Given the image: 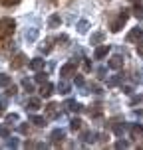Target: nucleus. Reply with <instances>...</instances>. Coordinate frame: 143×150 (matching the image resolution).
Wrapping results in <instances>:
<instances>
[{"instance_id":"1","label":"nucleus","mask_w":143,"mask_h":150,"mask_svg":"<svg viewBox=\"0 0 143 150\" xmlns=\"http://www.w3.org/2000/svg\"><path fill=\"white\" fill-rule=\"evenodd\" d=\"M14 30H16V22L12 18H0V50L4 47V44H8Z\"/></svg>"},{"instance_id":"2","label":"nucleus","mask_w":143,"mask_h":150,"mask_svg":"<svg viewBox=\"0 0 143 150\" xmlns=\"http://www.w3.org/2000/svg\"><path fill=\"white\" fill-rule=\"evenodd\" d=\"M129 18V10H119V14H117V18L111 22V32H119L123 26H125V22H127Z\"/></svg>"},{"instance_id":"3","label":"nucleus","mask_w":143,"mask_h":150,"mask_svg":"<svg viewBox=\"0 0 143 150\" xmlns=\"http://www.w3.org/2000/svg\"><path fill=\"white\" fill-rule=\"evenodd\" d=\"M24 63H28V61H26V55H24V53H18L14 59L10 61V67H12V69H20Z\"/></svg>"},{"instance_id":"4","label":"nucleus","mask_w":143,"mask_h":150,"mask_svg":"<svg viewBox=\"0 0 143 150\" xmlns=\"http://www.w3.org/2000/svg\"><path fill=\"white\" fill-rule=\"evenodd\" d=\"M52 93H54V85L52 83H42V87H40V95L44 99H48V97H52Z\"/></svg>"},{"instance_id":"5","label":"nucleus","mask_w":143,"mask_h":150,"mask_svg":"<svg viewBox=\"0 0 143 150\" xmlns=\"http://www.w3.org/2000/svg\"><path fill=\"white\" fill-rule=\"evenodd\" d=\"M107 67H111V69H121V67H123V57H121V55H113L111 59L107 61Z\"/></svg>"},{"instance_id":"6","label":"nucleus","mask_w":143,"mask_h":150,"mask_svg":"<svg viewBox=\"0 0 143 150\" xmlns=\"http://www.w3.org/2000/svg\"><path fill=\"white\" fill-rule=\"evenodd\" d=\"M72 73H75V63H74V61L66 63V65L60 69V75H62V77H70Z\"/></svg>"},{"instance_id":"7","label":"nucleus","mask_w":143,"mask_h":150,"mask_svg":"<svg viewBox=\"0 0 143 150\" xmlns=\"http://www.w3.org/2000/svg\"><path fill=\"white\" fill-rule=\"evenodd\" d=\"M131 138L133 140H141L143 138V125H133L131 127Z\"/></svg>"},{"instance_id":"8","label":"nucleus","mask_w":143,"mask_h":150,"mask_svg":"<svg viewBox=\"0 0 143 150\" xmlns=\"http://www.w3.org/2000/svg\"><path fill=\"white\" fill-rule=\"evenodd\" d=\"M107 52H109V45H99L98 50L93 52V57H96V59H103L107 55Z\"/></svg>"},{"instance_id":"9","label":"nucleus","mask_w":143,"mask_h":150,"mask_svg":"<svg viewBox=\"0 0 143 150\" xmlns=\"http://www.w3.org/2000/svg\"><path fill=\"white\" fill-rule=\"evenodd\" d=\"M137 38H139V40H143V28H139V26H137L133 32H129L127 42H133V40H137Z\"/></svg>"},{"instance_id":"10","label":"nucleus","mask_w":143,"mask_h":150,"mask_svg":"<svg viewBox=\"0 0 143 150\" xmlns=\"http://www.w3.org/2000/svg\"><path fill=\"white\" fill-rule=\"evenodd\" d=\"M28 67H30V69H34V71H40V69L44 67V59H40V57L32 59L30 63H28Z\"/></svg>"},{"instance_id":"11","label":"nucleus","mask_w":143,"mask_h":150,"mask_svg":"<svg viewBox=\"0 0 143 150\" xmlns=\"http://www.w3.org/2000/svg\"><path fill=\"white\" fill-rule=\"evenodd\" d=\"M40 99H28V103H26V109H30V111H38V109H40Z\"/></svg>"},{"instance_id":"12","label":"nucleus","mask_w":143,"mask_h":150,"mask_svg":"<svg viewBox=\"0 0 143 150\" xmlns=\"http://www.w3.org/2000/svg\"><path fill=\"white\" fill-rule=\"evenodd\" d=\"M64 136H66L64 130H54V132H52V142L54 144H60L62 140H64Z\"/></svg>"},{"instance_id":"13","label":"nucleus","mask_w":143,"mask_h":150,"mask_svg":"<svg viewBox=\"0 0 143 150\" xmlns=\"http://www.w3.org/2000/svg\"><path fill=\"white\" fill-rule=\"evenodd\" d=\"M60 24H62V18H60V16H58V14L50 16V20H48V26H50V28H58Z\"/></svg>"},{"instance_id":"14","label":"nucleus","mask_w":143,"mask_h":150,"mask_svg":"<svg viewBox=\"0 0 143 150\" xmlns=\"http://www.w3.org/2000/svg\"><path fill=\"white\" fill-rule=\"evenodd\" d=\"M82 140H86V142H93V140H96V132H90V130L82 132Z\"/></svg>"},{"instance_id":"15","label":"nucleus","mask_w":143,"mask_h":150,"mask_svg":"<svg viewBox=\"0 0 143 150\" xmlns=\"http://www.w3.org/2000/svg\"><path fill=\"white\" fill-rule=\"evenodd\" d=\"M70 128H72V130H80V128H82V119H72L70 120Z\"/></svg>"},{"instance_id":"16","label":"nucleus","mask_w":143,"mask_h":150,"mask_svg":"<svg viewBox=\"0 0 143 150\" xmlns=\"http://www.w3.org/2000/svg\"><path fill=\"white\" fill-rule=\"evenodd\" d=\"M133 16H135L137 20H143V6L141 4H135V8H133Z\"/></svg>"},{"instance_id":"17","label":"nucleus","mask_w":143,"mask_h":150,"mask_svg":"<svg viewBox=\"0 0 143 150\" xmlns=\"http://www.w3.org/2000/svg\"><path fill=\"white\" fill-rule=\"evenodd\" d=\"M34 79H36V81L40 83V85H42V83H46V81H48V73H44V71H38Z\"/></svg>"},{"instance_id":"18","label":"nucleus","mask_w":143,"mask_h":150,"mask_svg":"<svg viewBox=\"0 0 143 150\" xmlns=\"http://www.w3.org/2000/svg\"><path fill=\"white\" fill-rule=\"evenodd\" d=\"M10 85V75L0 73V87H8Z\"/></svg>"},{"instance_id":"19","label":"nucleus","mask_w":143,"mask_h":150,"mask_svg":"<svg viewBox=\"0 0 143 150\" xmlns=\"http://www.w3.org/2000/svg\"><path fill=\"white\" fill-rule=\"evenodd\" d=\"M30 120L36 127H46V119H42V117H30Z\"/></svg>"},{"instance_id":"20","label":"nucleus","mask_w":143,"mask_h":150,"mask_svg":"<svg viewBox=\"0 0 143 150\" xmlns=\"http://www.w3.org/2000/svg\"><path fill=\"white\" fill-rule=\"evenodd\" d=\"M56 103H50V105L46 107V111H48V115H52V117H58V112H56Z\"/></svg>"},{"instance_id":"21","label":"nucleus","mask_w":143,"mask_h":150,"mask_svg":"<svg viewBox=\"0 0 143 150\" xmlns=\"http://www.w3.org/2000/svg\"><path fill=\"white\" fill-rule=\"evenodd\" d=\"M20 0H0V4L2 6H6V8H12V6H16Z\"/></svg>"},{"instance_id":"22","label":"nucleus","mask_w":143,"mask_h":150,"mask_svg":"<svg viewBox=\"0 0 143 150\" xmlns=\"http://www.w3.org/2000/svg\"><path fill=\"white\" fill-rule=\"evenodd\" d=\"M58 89H60V93L68 95V93H70V85H68V83H64V81H62L60 85H58Z\"/></svg>"},{"instance_id":"23","label":"nucleus","mask_w":143,"mask_h":150,"mask_svg":"<svg viewBox=\"0 0 143 150\" xmlns=\"http://www.w3.org/2000/svg\"><path fill=\"white\" fill-rule=\"evenodd\" d=\"M22 87L28 91V93H32V91H34V85H32V81H28V79H24V81H22Z\"/></svg>"},{"instance_id":"24","label":"nucleus","mask_w":143,"mask_h":150,"mask_svg":"<svg viewBox=\"0 0 143 150\" xmlns=\"http://www.w3.org/2000/svg\"><path fill=\"white\" fill-rule=\"evenodd\" d=\"M36 36H38V32H36V28H32L30 32H26V40H36Z\"/></svg>"},{"instance_id":"25","label":"nucleus","mask_w":143,"mask_h":150,"mask_svg":"<svg viewBox=\"0 0 143 150\" xmlns=\"http://www.w3.org/2000/svg\"><path fill=\"white\" fill-rule=\"evenodd\" d=\"M101 40H103V34H93V36H91V44H99V42H101Z\"/></svg>"},{"instance_id":"26","label":"nucleus","mask_w":143,"mask_h":150,"mask_svg":"<svg viewBox=\"0 0 143 150\" xmlns=\"http://www.w3.org/2000/svg\"><path fill=\"white\" fill-rule=\"evenodd\" d=\"M78 30L82 32V34H83V32H88V22H86V20H82V22H78Z\"/></svg>"},{"instance_id":"27","label":"nucleus","mask_w":143,"mask_h":150,"mask_svg":"<svg viewBox=\"0 0 143 150\" xmlns=\"http://www.w3.org/2000/svg\"><path fill=\"white\" fill-rule=\"evenodd\" d=\"M0 136H2V138H8V136H10V130H8L6 127H2V125H0Z\"/></svg>"},{"instance_id":"28","label":"nucleus","mask_w":143,"mask_h":150,"mask_svg":"<svg viewBox=\"0 0 143 150\" xmlns=\"http://www.w3.org/2000/svg\"><path fill=\"white\" fill-rule=\"evenodd\" d=\"M123 128H125V125H115V127H113V132H115V134H121Z\"/></svg>"},{"instance_id":"29","label":"nucleus","mask_w":143,"mask_h":150,"mask_svg":"<svg viewBox=\"0 0 143 150\" xmlns=\"http://www.w3.org/2000/svg\"><path fill=\"white\" fill-rule=\"evenodd\" d=\"M119 79H121V75H119V77H111V79L107 81V85H109V87H113V85H117V83H119Z\"/></svg>"},{"instance_id":"30","label":"nucleus","mask_w":143,"mask_h":150,"mask_svg":"<svg viewBox=\"0 0 143 150\" xmlns=\"http://www.w3.org/2000/svg\"><path fill=\"white\" fill-rule=\"evenodd\" d=\"M6 120H8V122H16V120H18V115H16V112H12V115H6Z\"/></svg>"},{"instance_id":"31","label":"nucleus","mask_w":143,"mask_h":150,"mask_svg":"<svg viewBox=\"0 0 143 150\" xmlns=\"http://www.w3.org/2000/svg\"><path fill=\"white\" fill-rule=\"evenodd\" d=\"M129 144L125 142V140H117V142H115V148H127Z\"/></svg>"},{"instance_id":"32","label":"nucleus","mask_w":143,"mask_h":150,"mask_svg":"<svg viewBox=\"0 0 143 150\" xmlns=\"http://www.w3.org/2000/svg\"><path fill=\"white\" fill-rule=\"evenodd\" d=\"M6 95H8V97H12V95H16V87H14V85H12V87H8Z\"/></svg>"},{"instance_id":"33","label":"nucleus","mask_w":143,"mask_h":150,"mask_svg":"<svg viewBox=\"0 0 143 150\" xmlns=\"http://www.w3.org/2000/svg\"><path fill=\"white\" fill-rule=\"evenodd\" d=\"M137 53L143 55V40H141V42H137Z\"/></svg>"},{"instance_id":"34","label":"nucleus","mask_w":143,"mask_h":150,"mask_svg":"<svg viewBox=\"0 0 143 150\" xmlns=\"http://www.w3.org/2000/svg\"><path fill=\"white\" fill-rule=\"evenodd\" d=\"M75 85L78 87H83V77H75Z\"/></svg>"},{"instance_id":"35","label":"nucleus","mask_w":143,"mask_h":150,"mask_svg":"<svg viewBox=\"0 0 143 150\" xmlns=\"http://www.w3.org/2000/svg\"><path fill=\"white\" fill-rule=\"evenodd\" d=\"M20 132H24V134H26V132H28V125H22V127H20Z\"/></svg>"},{"instance_id":"36","label":"nucleus","mask_w":143,"mask_h":150,"mask_svg":"<svg viewBox=\"0 0 143 150\" xmlns=\"http://www.w3.org/2000/svg\"><path fill=\"white\" fill-rule=\"evenodd\" d=\"M83 67H86V71H90V69H91V63H90V61H86V63H83Z\"/></svg>"},{"instance_id":"37","label":"nucleus","mask_w":143,"mask_h":150,"mask_svg":"<svg viewBox=\"0 0 143 150\" xmlns=\"http://www.w3.org/2000/svg\"><path fill=\"white\" fill-rule=\"evenodd\" d=\"M4 112V103H0V115Z\"/></svg>"},{"instance_id":"38","label":"nucleus","mask_w":143,"mask_h":150,"mask_svg":"<svg viewBox=\"0 0 143 150\" xmlns=\"http://www.w3.org/2000/svg\"><path fill=\"white\" fill-rule=\"evenodd\" d=\"M131 2H133V4H137V2H141V0H131Z\"/></svg>"}]
</instances>
